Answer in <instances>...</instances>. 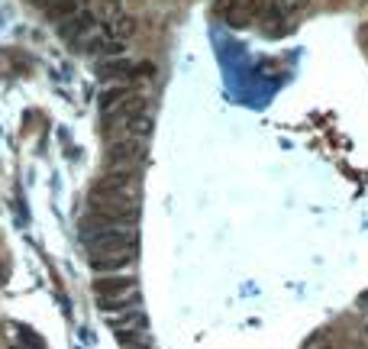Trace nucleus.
Listing matches in <instances>:
<instances>
[{
	"instance_id": "1",
	"label": "nucleus",
	"mask_w": 368,
	"mask_h": 349,
	"mask_svg": "<svg viewBox=\"0 0 368 349\" xmlns=\"http://www.w3.org/2000/svg\"><path fill=\"white\" fill-rule=\"evenodd\" d=\"M136 220H139V207H136V204H120V200H91V204H87V217H84L81 233L133 230Z\"/></svg>"
},
{
	"instance_id": "2",
	"label": "nucleus",
	"mask_w": 368,
	"mask_h": 349,
	"mask_svg": "<svg viewBox=\"0 0 368 349\" xmlns=\"http://www.w3.org/2000/svg\"><path fill=\"white\" fill-rule=\"evenodd\" d=\"M136 184L139 172L136 168H113L101 174L91 184V200H120V204H136Z\"/></svg>"
},
{
	"instance_id": "3",
	"label": "nucleus",
	"mask_w": 368,
	"mask_h": 349,
	"mask_svg": "<svg viewBox=\"0 0 368 349\" xmlns=\"http://www.w3.org/2000/svg\"><path fill=\"white\" fill-rule=\"evenodd\" d=\"M87 256H107V252H123V249H136V233L133 230H94V233H81Z\"/></svg>"
},
{
	"instance_id": "4",
	"label": "nucleus",
	"mask_w": 368,
	"mask_h": 349,
	"mask_svg": "<svg viewBox=\"0 0 368 349\" xmlns=\"http://www.w3.org/2000/svg\"><path fill=\"white\" fill-rule=\"evenodd\" d=\"M146 158V142L143 139H113L107 146V162L117 168H136V162Z\"/></svg>"
},
{
	"instance_id": "5",
	"label": "nucleus",
	"mask_w": 368,
	"mask_h": 349,
	"mask_svg": "<svg viewBox=\"0 0 368 349\" xmlns=\"http://www.w3.org/2000/svg\"><path fill=\"white\" fill-rule=\"evenodd\" d=\"M97 26V20H94L91 10H81V13H75L71 20H65V23H59V36L65 42H78L81 36H87Z\"/></svg>"
},
{
	"instance_id": "6",
	"label": "nucleus",
	"mask_w": 368,
	"mask_h": 349,
	"mask_svg": "<svg viewBox=\"0 0 368 349\" xmlns=\"http://www.w3.org/2000/svg\"><path fill=\"white\" fill-rule=\"evenodd\" d=\"M94 291H97L101 298L129 294V291H136V278L133 275H107V278H97V282H94Z\"/></svg>"
},
{
	"instance_id": "7",
	"label": "nucleus",
	"mask_w": 368,
	"mask_h": 349,
	"mask_svg": "<svg viewBox=\"0 0 368 349\" xmlns=\"http://www.w3.org/2000/svg\"><path fill=\"white\" fill-rule=\"evenodd\" d=\"M84 49L94 52V55H101V58H120L123 55V42L107 29V33H101V36H91V39L84 42Z\"/></svg>"
},
{
	"instance_id": "8",
	"label": "nucleus",
	"mask_w": 368,
	"mask_h": 349,
	"mask_svg": "<svg viewBox=\"0 0 368 349\" xmlns=\"http://www.w3.org/2000/svg\"><path fill=\"white\" fill-rule=\"evenodd\" d=\"M120 133H126V139H146L152 133V114L143 110V114H133V116H123L117 120Z\"/></svg>"
},
{
	"instance_id": "9",
	"label": "nucleus",
	"mask_w": 368,
	"mask_h": 349,
	"mask_svg": "<svg viewBox=\"0 0 368 349\" xmlns=\"http://www.w3.org/2000/svg\"><path fill=\"white\" fill-rule=\"evenodd\" d=\"M97 75L101 78H120V81H136V62H129V58H107V62H101L97 65Z\"/></svg>"
},
{
	"instance_id": "10",
	"label": "nucleus",
	"mask_w": 368,
	"mask_h": 349,
	"mask_svg": "<svg viewBox=\"0 0 368 349\" xmlns=\"http://www.w3.org/2000/svg\"><path fill=\"white\" fill-rule=\"evenodd\" d=\"M136 259V249H123V252H107V256H91V268L94 272H117L126 268Z\"/></svg>"
},
{
	"instance_id": "11",
	"label": "nucleus",
	"mask_w": 368,
	"mask_h": 349,
	"mask_svg": "<svg viewBox=\"0 0 368 349\" xmlns=\"http://www.w3.org/2000/svg\"><path fill=\"white\" fill-rule=\"evenodd\" d=\"M45 20H52V23H65V20H71L75 13H81L84 10V0H52V4H45Z\"/></svg>"
},
{
	"instance_id": "12",
	"label": "nucleus",
	"mask_w": 368,
	"mask_h": 349,
	"mask_svg": "<svg viewBox=\"0 0 368 349\" xmlns=\"http://www.w3.org/2000/svg\"><path fill=\"white\" fill-rule=\"evenodd\" d=\"M143 110H149V100H146L143 94H129V97H126V100H120L117 107L110 110V116H113V120H123V116L143 114Z\"/></svg>"
},
{
	"instance_id": "13",
	"label": "nucleus",
	"mask_w": 368,
	"mask_h": 349,
	"mask_svg": "<svg viewBox=\"0 0 368 349\" xmlns=\"http://www.w3.org/2000/svg\"><path fill=\"white\" fill-rule=\"evenodd\" d=\"M262 29L265 33H281L285 29V10L278 7V4H268L265 13H262Z\"/></svg>"
},
{
	"instance_id": "14",
	"label": "nucleus",
	"mask_w": 368,
	"mask_h": 349,
	"mask_svg": "<svg viewBox=\"0 0 368 349\" xmlns=\"http://www.w3.org/2000/svg\"><path fill=\"white\" fill-rule=\"evenodd\" d=\"M136 304V294L129 291V294H117V298H101L97 301V308L104 310V314H120V310H129Z\"/></svg>"
},
{
	"instance_id": "15",
	"label": "nucleus",
	"mask_w": 368,
	"mask_h": 349,
	"mask_svg": "<svg viewBox=\"0 0 368 349\" xmlns=\"http://www.w3.org/2000/svg\"><path fill=\"white\" fill-rule=\"evenodd\" d=\"M129 94H136L129 84H120V88H110V91H104V97H101V110L104 114H110V110L117 107L120 100H126Z\"/></svg>"
},
{
	"instance_id": "16",
	"label": "nucleus",
	"mask_w": 368,
	"mask_h": 349,
	"mask_svg": "<svg viewBox=\"0 0 368 349\" xmlns=\"http://www.w3.org/2000/svg\"><path fill=\"white\" fill-rule=\"evenodd\" d=\"M110 33L117 36L120 42H126L129 36H136V20L129 17V13H117V17H113V26H110Z\"/></svg>"
},
{
	"instance_id": "17",
	"label": "nucleus",
	"mask_w": 368,
	"mask_h": 349,
	"mask_svg": "<svg viewBox=\"0 0 368 349\" xmlns=\"http://www.w3.org/2000/svg\"><path fill=\"white\" fill-rule=\"evenodd\" d=\"M239 7V0H217L213 10H217V17H233V10Z\"/></svg>"
},
{
	"instance_id": "18",
	"label": "nucleus",
	"mask_w": 368,
	"mask_h": 349,
	"mask_svg": "<svg viewBox=\"0 0 368 349\" xmlns=\"http://www.w3.org/2000/svg\"><path fill=\"white\" fill-rule=\"evenodd\" d=\"M294 4H297V0H278V7L285 10V13H288V10H291V7H294Z\"/></svg>"
},
{
	"instance_id": "19",
	"label": "nucleus",
	"mask_w": 368,
	"mask_h": 349,
	"mask_svg": "<svg viewBox=\"0 0 368 349\" xmlns=\"http://www.w3.org/2000/svg\"><path fill=\"white\" fill-rule=\"evenodd\" d=\"M0 285H7V268H3V262H0Z\"/></svg>"
},
{
	"instance_id": "20",
	"label": "nucleus",
	"mask_w": 368,
	"mask_h": 349,
	"mask_svg": "<svg viewBox=\"0 0 368 349\" xmlns=\"http://www.w3.org/2000/svg\"><path fill=\"white\" fill-rule=\"evenodd\" d=\"M29 4H36V7H45V4H52V0H29Z\"/></svg>"
}]
</instances>
